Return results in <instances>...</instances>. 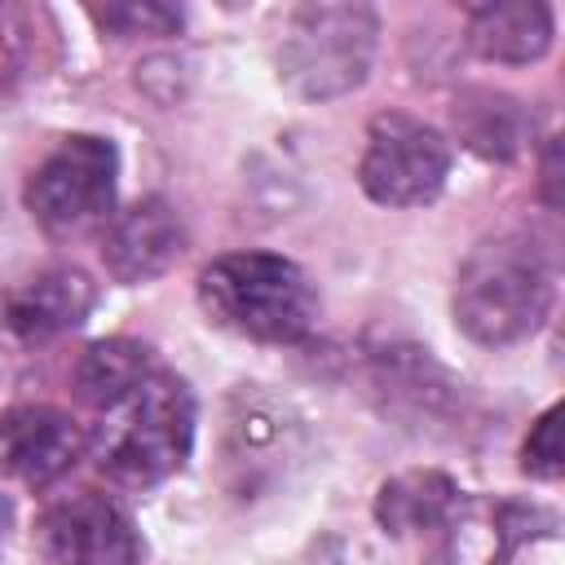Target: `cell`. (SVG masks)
Returning a JSON list of instances; mask_svg holds the SVG:
<instances>
[{
	"label": "cell",
	"instance_id": "1",
	"mask_svg": "<svg viewBox=\"0 0 565 565\" xmlns=\"http://www.w3.org/2000/svg\"><path fill=\"white\" fill-rule=\"evenodd\" d=\"M194 446V397L181 375L150 371L132 393L93 411L88 450L119 486H154L172 477Z\"/></svg>",
	"mask_w": 565,
	"mask_h": 565
},
{
	"label": "cell",
	"instance_id": "2",
	"mask_svg": "<svg viewBox=\"0 0 565 565\" xmlns=\"http://www.w3.org/2000/svg\"><path fill=\"white\" fill-rule=\"evenodd\" d=\"M552 265L547 252L521 234L503 230L472 247L455 282V322L477 344H516L552 309Z\"/></svg>",
	"mask_w": 565,
	"mask_h": 565
},
{
	"label": "cell",
	"instance_id": "3",
	"mask_svg": "<svg viewBox=\"0 0 565 565\" xmlns=\"http://www.w3.org/2000/svg\"><path fill=\"white\" fill-rule=\"evenodd\" d=\"M199 305L207 322L260 344H296L318 322V291L309 274L274 252H225L199 274Z\"/></svg>",
	"mask_w": 565,
	"mask_h": 565
},
{
	"label": "cell",
	"instance_id": "4",
	"mask_svg": "<svg viewBox=\"0 0 565 565\" xmlns=\"http://www.w3.org/2000/svg\"><path fill=\"white\" fill-rule=\"evenodd\" d=\"M380 18L371 4H300L278 44V75L305 102L353 93L375 57Z\"/></svg>",
	"mask_w": 565,
	"mask_h": 565
},
{
	"label": "cell",
	"instance_id": "5",
	"mask_svg": "<svg viewBox=\"0 0 565 565\" xmlns=\"http://www.w3.org/2000/svg\"><path fill=\"white\" fill-rule=\"evenodd\" d=\"M119 150L106 137L71 132L62 137L26 181V207L49 234H79L110 216L115 207Z\"/></svg>",
	"mask_w": 565,
	"mask_h": 565
},
{
	"label": "cell",
	"instance_id": "6",
	"mask_svg": "<svg viewBox=\"0 0 565 565\" xmlns=\"http://www.w3.org/2000/svg\"><path fill=\"white\" fill-rule=\"evenodd\" d=\"M450 177V141L406 115V110H380L366 124V146L358 159V181L366 199L384 207H419L441 194Z\"/></svg>",
	"mask_w": 565,
	"mask_h": 565
},
{
	"label": "cell",
	"instance_id": "7",
	"mask_svg": "<svg viewBox=\"0 0 565 565\" xmlns=\"http://www.w3.org/2000/svg\"><path fill=\"white\" fill-rule=\"evenodd\" d=\"M44 565H141V539L128 512L106 494H71L35 521Z\"/></svg>",
	"mask_w": 565,
	"mask_h": 565
},
{
	"label": "cell",
	"instance_id": "8",
	"mask_svg": "<svg viewBox=\"0 0 565 565\" xmlns=\"http://www.w3.org/2000/svg\"><path fill=\"white\" fill-rule=\"evenodd\" d=\"M446 539L437 552V565H508L512 552L534 539L552 534L556 516L543 512L539 503H516V499H472L455 503V512L441 521Z\"/></svg>",
	"mask_w": 565,
	"mask_h": 565
},
{
	"label": "cell",
	"instance_id": "9",
	"mask_svg": "<svg viewBox=\"0 0 565 565\" xmlns=\"http://www.w3.org/2000/svg\"><path fill=\"white\" fill-rule=\"evenodd\" d=\"M84 450V433L57 406H9L0 415V472L40 490L57 481Z\"/></svg>",
	"mask_w": 565,
	"mask_h": 565
},
{
	"label": "cell",
	"instance_id": "10",
	"mask_svg": "<svg viewBox=\"0 0 565 565\" xmlns=\"http://www.w3.org/2000/svg\"><path fill=\"white\" fill-rule=\"evenodd\" d=\"M185 247V225H181V212L150 194V199H137L132 207L115 212L106 234H102V265L115 282H150L159 278Z\"/></svg>",
	"mask_w": 565,
	"mask_h": 565
},
{
	"label": "cell",
	"instance_id": "11",
	"mask_svg": "<svg viewBox=\"0 0 565 565\" xmlns=\"http://www.w3.org/2000/svg\"><path fill=\"white\" fill-rule=\"evenodd\" d=\"M93 300L97 291L88 274L71 265H53L9 287V296L0 300V331L18 344H44V340L75 331L88 318Z\"/></svg>",
	"mask_w": 565,
	"mask_h": 565
},
{
	"label": "cell",
	"instance_id": "12",
	"mask_svg": "<svg viewBox=\"0 0 565 565\" xmlns=\"http://www.w3.org/2000/svg\"><path fill=\"white\" fill-rule=\"evenodd\" d=\"M556 31L552 4L543 0H494V4H472L468 9V44L486 62H534L547 53Z\"/></svg>",
	"mask_w": 565,
	"mask_h": 565
},
{
	"label": "cell",
	"instance_id": "13",
	"mask_svg": "<svg viewBox=\"0 0 565 565\" xmlns=\"http://www.w3.org/2000/svg\"><path fill=\"white\" fill-rule=\"evenodd\" d=\"M459 486L437 472V468H411L397 472L380 486L375 494V521L384 534H419V530H441V521L455 512Z\"/></svg>",
	"mask_w": 565,
	"mask_h": 565
},
{
	"label": "cell",
	"instance_id": "14",
	"mask_svg": "<svg viewBox=\"0 0 565 565\" xmlns=\"http://www.w3.org/2000/svg\"><path fill=\"white\" fill-rule=\"evenodd\" d=\"M455 132L481 159H512V154H521V146L530 137V115L508 93L472 88L455 102Z\"/></svg>",
	"mask_w": 565,
	"mask_h": 565
},
{
	"label": "cell",
	"instance_id": "15",
	"mask_svg": "<svg viewBox=\"0 0 565 565\" xmlns=\"http://www.w3.org/2000/svg\"><path fill=\"white\" fill-rule=\"evenodd\" d=\"M150 371H154V358L146 344L124 340V335L97 340V344H88V353L75 366V397L88 411H106L110 402L132 393Z\"/></svg>",
	"mask_w": 565,
	"mask_h": 565
},
{
	"label": "cell",
	"instance_id": "16",
	"mask_svg": "<svg viewBox=\"0 0 565 565\" xmlns=\"http://www.w3.org/2000/svg\"><path fill=\"white\" fill-rule=\"evenodd\" d=\"M88 18L110 31V35H177L181 31V9L159 4V0H115V4H88Z\"/></svg>",
	"mask_w": 565,
	"mask_h": 565
},
{
	"label": "cell",
	"instance_id": "17",
	"mask_svg": "<svg viewBox=\"0 0 565 565\" xmlns=\"http://www.w3.org/2000/svg\"><path fill=\"white\" fill-rule=\"evenodd\" d=\"M521 468L539 481H556L565 472V450H561V406H547L521 446Z\"/></svg>",
	"mask_w": 565,
	"mask_h": 565
},
{
	"label": "cell",
	"instance_id": "18",
	"mask_svg": "<svg viewBox=\"0 0 565 565\" xmlns=\"http://www.w3.org/2000/svg\"><path fill=\"white\" fill-rule=\"evenodd\" d=\"M556 185H561V137H552L547 150H543V203L547 207H561Z\"/></svg>",
	"mask_w": 565,
	"mask_h": 565
}]
</instances>
